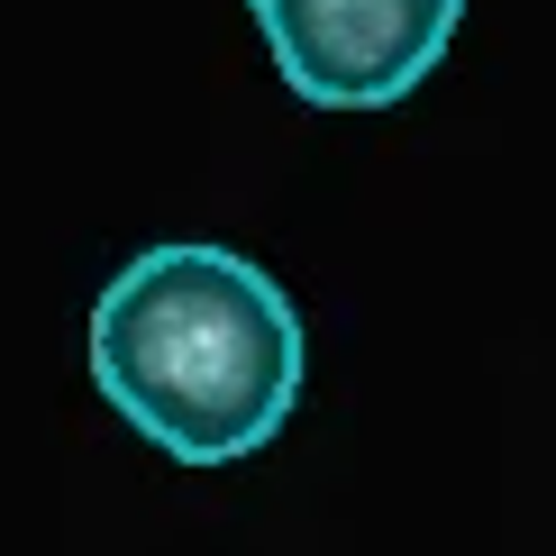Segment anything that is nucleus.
<instances>
[{
    "label": "nucleus",
    "mask_w": 556,
    "mask_h": 556,
    "mask_svg": "<svg viewBox=\"0 0 556 556\" xmlns=\"http://www.w3.org/2000/svg\"><path fill=\"white\" fill-rule=\"evenodd\" d=\"M91 383L119 420L174 466H238L283 438L311 338L292 292L256 256L174 238L128 256L91 301Z\"/></svg>",
    "instance_id": "1"
},
{
    "label": "nucleus",
    "mask_w": 556,
    "mask_h": 556,
    "mask_svg": "<svg viewBox=\"0 0 556 556\" xmlns=\"http://www.w3.org/2000/svg\"><path fill=\"white\" fill-rule=\"evenodd\" d=\"M292 101L311 110H392L447 55L466 0H247Z\"/></svg>",
    "instance_id": "2"
}]
</instances>
